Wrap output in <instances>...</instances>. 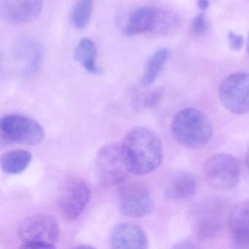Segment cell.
<instances>
[{
	"instance_id": "19",
	"label": "cell",
	"mask_w": 249,
	"mask_h": 249,
	"mask_svg": "<svg viewBox=\"0 0 249 249\" xmlns=\"http://www.w3.org/2000/svg\"><path fill=\"white\" fill-rule=\"evenodd\" d=\"M168 56L169 51L167 49H159L150 56L142 76L143 87H148L154 84L162 71Z\"/></svg>"
},
{
	"instance_id": "25",
	"label": "cell",
	"mask_w": 249,
	"mask_h": 249,
	"mask_svg": "<svg viewBox=\"0 0 249 249\" xmlns=\"http://www.w3.org/2000/svg\"><path fill=\"white\" fill-rule=\"evenodd\" d=\"M246 163L247 165L248 168L249 169V148L248 149L247 153L246 155Z\"/></svg>"
},
{
	"instance_id": "14",
	"label": "cell",
	"mask_w": 249,
	"mask_h": 249,
	"mask_svg": "<svg viewBox=\"0 0 249 249\" xmlns=\"http://www.w3.org/2000/svg\"><path fill=\"white\" fill-rule=\"evenodd\" d=\"M112 249H147L148 240L145 231L136 224L121 223L112 230L110 235Z\"/></svg>"
},
{
	"instance_id": "27",
	"label": "cell",
	"mask_w": 249,
	"mask_h": 249,
	"mask_svg": "<svg viewBox=\"0 0 249 249\" xmlns=\"http://www.w3.org/2000/svg\"><path fill=\"white\" fill-rule=\"evenodd\" d=\"M247 52L249 54V38H248V41H247Z\"/></svg>"
},
{
	"instance_id": "17",
	"label": "cell",
	"mask_w": 249,
	"mask_h": 249,
	"mask_svg": "<svg viewBox=\"0 0 249 249\" xmlns=\"http://www.w3.org/2000/svg\"><path fill=\"white\" fill-rule=\"evenodd\" d=\"M75 59L86 71L99 75L103 71L97 63V51L95 43L89 38H84L77 45L75 51Z\"/></svg>"
},
{
	"instance_id": "5",
	"label": "cell",
	"mask_w": 249,
	"mask_h": 249,
	"mask_svg": "<svg viewBox=\"0 0 249 249\" xmlns=\"http://www.w3.org/2000/svg\"><path fill=\"white\" fill-rule=\"evenodd\" d=\"M204 176L207 183L213 189L230 190L236 187L240 181V164L232 156H213L205 163Z\"/></svg>"
},
{
	"instance_id": "7",
	"label": "cell",
	"mask_w": 249,
	"mask_h": 249,
	"mask_svg": "<svg viewBox=\"0 0 249 249\" xmlns=\"http://www.w3.org/2000/svg\"><path fill=\"white\" fill-rule=\"evenodd\" d=\"M119 206L121 212L126 216H145L154 207L152 194L144 183L126 180L119 188Z\"/></svg>"
},
{
	"instance_id": "15",
	"label": "cell",
	"mask_w": 249,
	"mask_h": 249,
	"mask_svg": "<svg viewBox=\"0 0 249 249\" xmlns=\"http://www.w3.org/2000/svg\"><path fill=\"white\" fill-rule=\"evenodd\" d=\"M229 228L235 246L249 249V199L240 202L231 210Z\"/></svg>"
},
{
	"instance_id": "20",
	"label": "cell",
	"mask_w": 249,
	"mask_h": 249,
	"mask_svg": "<svg viewBox=\"0 0 249 249\" xmlns=\"http://www.w3.org/2000/svg\"><path fill=\"white\" fill-rule=\"evenodd\" d=\"M94 0H78L72 12L71 20L75 28L81 30L85 28L92 16Z\"/></svg>"
},
{
	"instance_id": "26",
	"label": "cell",
	"mask_w": 249,
	"mask_h": 249,
	"mask_svg": "<svg viewBox=\"0 0 249 249\" xmlns=\"http://www.w3.org/2000/svg\"><path fill=\"white\" fill-rule=\"evenodd\" d=\"M75 248H79V249H93V246H76Z\"/></svg>"
},
{
	"instance_id": "22",
	"label": "cell",
	"mask_w": 249,
	"mask_h": 249,
	"mask_svg": "<svg viewBox=\"0 0 249 249\" xmlns=\"http://www.w3.org/2000/svg\"><path fill=\"white\" fill-rule=\"evenodd\" d=\"M162 96V91L161 89H156L150 92L144 98V105L146 107H154L159 104Z\"/></svg>"
},
{
	"instance_id": "23",
	"label": "cell",
	"mask_w": 249,
	"mask_h": 249,
	"mask_svg": "<svg viewBox=\"0 0 249 249\" xmlns=\"http://www.w3.org/2000/svg\"><path fill=\"white\" fill-rule=\"evenodd\" d=\"M228 40L231 49L234 51H239L241 49L243 45V38L241 36L230 31L228 34Z\"/></svg>"
},
{
	"instance_id": "1",
	"label": "cell",
	"mask_w": 249,
	"mask_h": 249,
	"mask_svg": "<svg viewBox=\"0 0 249 249\" xmlns=\"http://www.w3.org/2000/svg\"><path fill=\"white\" fill-rule=\"evenodd\" d=\"M131 173L145 176L154 172L162 161V144L160 138L146 127L134 128L122 143Z\"/></svg>"
},
{
	"instance_id": "4",
	"label": "cell",
	"mask_w": 249,
	"mask_h": 249,
	"mask_svg": "<svg viewBox=\"0 0 249 249\" xmlns=\"http://www.w3.org/2000/svg\"><path fill=\"white\" fill-rule=\"evenodd\" d=\"M130 173L122 144H108L98 151L95 174L103 186L109 187L122 184Z\"/></svg>"
},
{
	"instance_id": "2",
	"label": "cell",
	"mask_w": 249,
	"mask_h": 249,
	"mask_svg": "<svg viewBox=\"0 0 249 249\" xmlns=\"http://www.w3.org/2000/svg\"><path fill=\"white\" fill-rule=\"evenodd\" d=\"M171 131L173 138L180 145L198 148L209 142L213 135V125L203 112L188 107L175 115Z\"/></svg>"
},
{
	"instance_id": "8",
	"label": "cell",
	"mask_w": 249,
	"mask_h": 249,
	"mask_svg": "<svg viewBox=\"0 0 249 249\" xmlns=\"http://www.w3.org/2000/svg\"><path fill=\"white\" fill-rule=\"evenodd\" d=\"M0 129L5 139L16 143L36 145L45 137L44 129L37 121L22 115L4 116Z\"/></svg>"
},
{
	"instance_id": "18",
	"label": "cell",
	"mask_w": 249,
	"mask_h": 249,
	"mask_svg": "<svg viewBox=\"0 0 249 249\" xmlns=\"http://www.w3.org/2000/svg\"><path fill=\"white\" fill-rule=\"evenodd\" d=\"M33 160L31 153L25 150L8 151L1 158V167L5 173L17 175L24 172Z\"/></svg>"
},
{
	"instance_id": "3",
	"label": "cell",
	"mask_w": 249,
	"mask_h": 249,
	"mask_svg": "<svg viewBox=\"0 0 249 249\" xmlns=\"http://www.w3.org/2000/svg\"><path fill=\"white\" fill-rule=\"evenodd\" d=\"M18 235L21 249H55L60 235L57 221L47 214L25 218L20 224Z\"/></svg>"
},
{
	"instance_id": "10",
	"label": "cell",
	"mask_w": 249,
	"mask_h": 249,
	"mask_svg": "<svg viewBox=\"0 0 249 249\" xmlns=\"http://www.w3.org/2000/svg\"><path fill=\"white\" fill-rule=\"evenodd\" d=\"M43 58V46L31 39L19 42L13 51L12 62L14 68L22 77L34 75L41 67Z\"/></svg>"
},
{
	"instance_id": "13",
	"label": "cell",
	"mask_w": 249,
	"mask_h": 249,
	"mask_svg": "<svg viewBox=\"0 0 249 249\" xmlns=\"http://www.w3.org/2000/svg\"><path fill=\"white\" fill-rule=\"evenodd\" d=\"M43 0H0V14L13 24H24L40 15Z\"/></svg>"
},
{
	"instance_id": "21",
	"label": "cell",
	"mask_w": 249,
	"mask_h": 249,
	"mask_svg": "<svg viewBox=\"0 0 249 249\" xmlns=\"http://www.w3.org/2000/svg\"><path fill=\"white\" fill-rule=\"evenodd\" d=\"M209 23L204 14L196 16L190 26V31L194 36H201L208 30Z\"/></svg>"
},
{
	"instance_id": "24",
	"label": "cell",
	"mask_w": 249,
	"mask_h": 249,
	"mask_svg": "<svg viewBox=\"0 0 249 249\" xmlns=\"http://www.w3.org/2000/svg\"><path fill=\"white\" fill-rule=\"evenodd\" d=\"M196 4H197L198 8L202 10V11L206 10L210 5V2L208 0H197Z\"/></svg>"
},
{
	"instance_id": "6",
	"label": "cell",
	"mask_w": 249,
	"mask_h": 249,
	"mask_svg": "<svg viewBox=\"0 0 249 249\" xmlns=\"http://www.w3.org/2000/svg\"><path fill=\"white\" fill-rule=\"evenodd\" d=\"M218 97L231 113H249V73L239 72L224 78L218 87Z\"/></svg>"
},
{
	"instance_id": "12",
	"label": "cell",
	"mask_w": 249,
	"mask_h": 249,
	"mask_svg": "<svg viewBox=\"0 0 249 249\" xmlns=\"http://www.w3.org/2000/svg\"><path fill=\"white\" fill-rule=\"evenodd\" d=\"M162 9L152 6L136 8L130 13L125 23V35L139 36L145 33L158 35Z\"/></svg>"
},
{
	"instance_id": "16",
	"label": "cell",
	"mask_w": 249,
	"mask_h": 249,
	"mask_svg": "<svg viewBox=\"0 0 249 249\" xmlns=\"http://www.w3.org/2000/svg\"><path fill=\"white\" fill-rule=\"evenodd\" d=\"M197 190V183L193 175L180 172L173 175L166 186V196L174 201L188 200L193 197Z\"/></svg>"
},
{
	"instance_id": "11",
	"label": "cell",
	"mask_w": 249,
	"mask_h": 249,
	"mask_svg": "<svg viewBox=\"0 0 249 249\" xmlns=\"http://www.w3.org/2000/svg\"><path fill=\"white\" fill-rule=\"evenodd\" d=\"M218 202H205L199 205L194 213V229L201 240L213 237L222 227L224 211Z\"/></svg>"
},
{
	"instance_id": "9",
	"label": "cell",
	"mask_w": 249,
	"mask_h": 249,
	"mask_svg": "<svg viewBox=\"0 0 249 249\" xmlns=\"http://www.w3.org/2000/svg\"><path fill=\"white\" fill-rule=\"evenodd\" d=\"M91 198V190L87 183L78 178L68 180L58 197L61 215L65 219H76L85 209Z\"/></svg>"
}]
</instances>
